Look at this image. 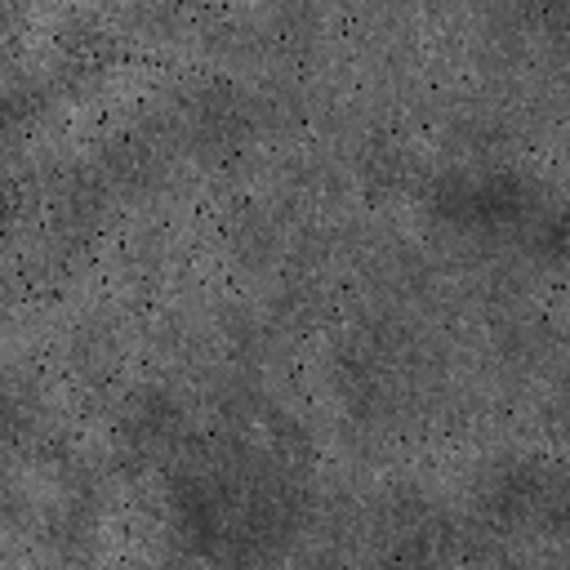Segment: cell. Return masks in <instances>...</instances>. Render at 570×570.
<instances>
[{
  "label": "cell",
  "mask_w": 570,
  "mask_h": 570,
  "mask_svg": "<svg viewBox=\"0 0 570 570\" xmlns=\"http://www.w3.org/2000/svg\"><path fill=\"white\" fill-rule=\"evenodd\" d=\"M303 570H338V566H334V561H325V557H312Z\"/></svg>",
  "instance_id": "1"
}]
</instances>
